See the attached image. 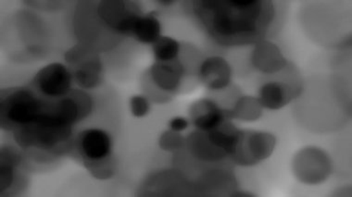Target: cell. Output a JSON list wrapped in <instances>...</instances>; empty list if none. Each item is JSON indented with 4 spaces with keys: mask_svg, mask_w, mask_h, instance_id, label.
I'll return each instance as SVG.
<instances>
[{
    "mask_svg": "<svg viewBox=\"0 0 352 197\" xmlns=\"http://www.w3.org/2000/svg\"><path fill=\"white\" fill-rule=\"evenodd\" d=\"M194 12L207 33L225 47L263 41L274 20L271 1L263 0H201Z\"/></svg>",
    "mask_w": 352,
    "mask_h": 197,
    "instance_id": "obj_1",
    "label": "cell"
},
{
    "mask_svg": "<svg viewBox=\"0 0 352 197\" xmlns=\"http://www.w3.org/2000/svg\"><path fill=\"white\" fill-rule=\"evenodd\" d=\"M73 134V126L61 122L45 106L38 118L30 124L13 130L14 139L21 148H37L56 151L68 142Z\"/></svg>",
    "mask_w": 352,
    "mask_h": 197,
    "instance_id": "obj_2",
    "label": "cell"
},
{
    "mask_svg": "<svg viewBox=\"0 0 352 197\" xmlns=\"http://www.w3.org/2000/svg\"><path fill=\"white\" fill-rule=\"evenodd\" d=\"M47 100L28 89H10L1 93L0 118L2 129L15 130L38 118L44 111Z\"/></svg>",
    "mask_w": 352,
    "mask_h": 197,
    "instance_id": "obj_3",
    "label": "cell"
},
{
    "mask_svg": "<svg viewBox=\"0 0 352 197\" xmlns=\"http://www.w3.org/2000/svg\"><path fill=\"white\" fill-rule=\"evenodd\" d=\"M276 139L269 132L241 130L230 158L240 166H254L273 154Z\"/></svg>",
    "mask_w": 352,
    "mask_h": 197,
    "instance_id": "obj_4",
    "label": "cell"
},
{
    "mask_svg": "<svg viewBox=\"0 0 352 197\" xmlns=\"http://www.w3.org/2000/svg\"><path fill=\"white\" fill-rule=\"evenodd\" d=\"M65 60L71 65L74 81L82 89H91L100 84L102 63L92 47L81 44L72 47Z\"/></svg>",
    "mask_w": 352,
    "mask_h": 197,
    "instance_id": "obj_5",
    "label": "cell"
},
{
    "mask_svg": "<svg viewBox=\"0 0 352 197\" xmlns=\"http://www.w3.org/2000/svg\"><path fill=\"white\" fill-rule=\"evenodd\" d=\"M97 13L104 25L118 34H132L138 17L142 15L134 2L105 0L98 4Z\"/></svg>",
    "mask_w": 352,
    "mask_h": 197,
    "instance_id": "obj_6",
    "label": "cell"
},
{
    "mask_svg": "<svg viewBox=\"0 0 352 197\" xmlns=\"http://www.w3.org/2000/svg\"><path fill=\"white\" fill-rule=\"evenodd\" d=\"M332 170V164L327 154L320 149H303L294 159V172L300 182L316 185L324 182Z\"/></svg>",
    "mask_w": 352,
    "mask_h": 197,
    "instance_id": "obj_7",
    "label": "cell"
},
{
    "mask_svg": "<svg viewBox=\"0 0 352 197\" xmlns=\"http://www.w3.org/2000/svg\"><path fill=\"white\" fill-rule=\"evenodd\" d=\"M73 74L63 64L54 62L45 66L36 73L34 85L45 97L58 100L71 91Z\"/></svg>",
    "mask_w": 352,
    "mask_h": 197,
    "instance_id": "obj_8",
    "label": "cell"
},
{
    "mask_svg": "<svg viewBox=\"0 0 352 197\" xmlns=\"http://www.w3.org/2000/svg\"><path fill=\"white\" fill-rule=\"evenodd\" d=\"M77 146L85 161H101L111 156V137L103 130H85L79 135Z\"/></svg>",
    "mask_w": 352,
    "mask_h": 197,
    "instance_id": "obj_9",
    "label": "cell"
},
{
    "mask_svg": "<svg viewBox=\"0 0 352 197\" xmlns=\"http://www.w3.org/2000/svg\"><path fill=\"white\" fill-rule=\"evenodd\" d=\"M152 84L164 94L173 95L179 90L185 68L179 60L155 62L149 70Z\"/></svg>",
    "mask_w": 352,
    "mask_h": 197,
    "instance_id": "obj_10",
    "label": "cell"
},
{
    "mask_svg": "<svg viewBox=\"0 0 352 197\" xmlns=\"http://www.w3.org/2000/svg\"><path fill=\"white\" fill-rule=\"evenodd\" d=\"M190 119L194 126L201 132H210L231 119L229 111H223L210 100H197L191 106Z\"/></svg>",
    "mask_w": 352,
    "mask_h": 197,
    "instance_id": "obj_11",
    "label": "cell"
},
{
    "mask_svg": "<svg viewBox=\"0 0 352 197\" xmlns=\"http://www.w3.org/2000/svg\"><path fill=\"white\" fill-rule=\"evenodd\" d=\"M199 77L208 89L217 91L230 84L232 69L225 58L214 56L202 62Z\"/></svg>",
    "mask_w": 352,
    "mask_h": 197,
    "instance_id": "obj_12",
    "label": "cell"
},
{
    "mask_svg": "<svg viewBox=\"0 0 352 197\" xmlns=\"http://www.w3.org/2000/svg\"><path fill=\"white\" fill-rule=\"evenodd\" d=\"M297 93L300 91L292 84L285 81H270L261 87L258 100L263 108L277 111L294 100Z\"/></svg>",
    "mask_w": 352,
    "mask_h": 197,
    "instance_id": "obj_13",
    "label": "cell"
},
{
    "mask_svg": "<svg viewBox=\"0 0 352 197\" xmlns=\"http://www.w3.org/2000/svg\"><path fill=\"white\" fill-rule=\"evenodd\" d=\"M252 63L258 71L271 74L284 70L287 65L278 47L265 40L256 45L252 53Z\"/></svg>",
    "mask_w": 352,
    "mask_h": 197,
    "instance_id": "obj_14",
    "label": "cell"
},
{
    "mask_svg": "<svg viewBox=\"0 0 352 197\" xmlns=\"http://www.w3.org/2000/svg\"><path fill=\"white\" fill-rule=\"evenodd\" d=\"M188 148L196 158L204 161H215L226 159L228 154L221 149L216 148L208 139L206 132H194L188 137Z\"/></svg>",
    "mask_w": 352,
    "mask_h": 197,
    "instance_id": "obj_15",
    "label": "cell"
},
{
    "mask_svg": "<svg viewBox=\"0 0 352 197\" xmlns=\"http://www.w3.org/2000/svg\"><path fill=\"white\" fill-rule=\"evenodd\" d=\"M161 23L154 13L141 15L135 21L132 34L138 42L143 44H152L161 37Z\"/></svg>",
    "mask_w": 352,
    "mask_h": 197,
    "instance_id": "obj_16",
    "label": "cell"
},
{
    "mask_svg": "<svg viewBox=\"0 0 352 197\" xmlns=\"http://www.w3.org/2000/svg\"><path fill=\"white\" fill-rule=\"evenodd\" d=\"M21 156L12 148H5L1 151V164H0V187L1 193L12 185L14 180L15 167L20 164Z\"/></svg>",
    "mask_w": 352,
    "mask_h": 197,
    "instance_id": "obj_17",
    "label": "cell"
},
{
    "mask_svg": "<svg viewBox=\"0 0 352 197\" xmlns=\"http://www.w3.org/2000/svg\"><path fill=\"white\" fill-rule=\"evenodd\" d=\"M180 44L169 36H161L153 45L154 57L156 62H170L178 60L180 52Z\"/></svg>",
    "mask_w": 352,
    "mask_h": 197,
    "instance_id": "obj_18",
    "label": "cell"
},
{
    "mask_svg": "<svg viewBox=\"0 0 352 197\" xmlns=\"http://www.w3.org/2000/svg\"><path fill=\"white\" fill-rule=\"evenodd\" d=\"M261 106L257 98L244 97L237 101L234 111H229L231 119L236 118L242 121H255L261 115Z\"/></svg>",
    "mask_w": 352,
    "mask_h": 197,
    "instance_id": "obj_19",
    "label": "cell"
},
{
    "mask_svg": "<svg viewBox=\"0 0 352 197\" xmlns=\"http://www.w3.org/2000/svg\"><path fill=\"white\" fill-rule=\"evenodd\" d=\"M85 165L98 179H108L113 174V165L109 158L97 161H85Z\"/></svg>",
    "mask_w": 352,
    "mask_h": 197,
    "instance_id": "obj_20",
    "label": "cell"
},
{
    "mask_svg": "<svg viewBox=\"0 0 352 197\" xmlns=\"http://www.w3.org/2000/svg\"><path fill=\"white\" fill-rule=\"evenodd\" d=\"M184 145V138L182 135L178 132H173L170 130V132H164L160 139V146L162 149L166 151H175Z\"/></svg>",
    "mask_w": 352,
    "mask_h": 197,
    "instance_id": "obj_21",
    "label": "cell"
},
{
    "mask_svg": "<svg viewBox=\"0 0 352 197\" xmlns=\"http://www.w3.org/2000/svg\"><path fill=\"white\" fill-rule=\"evenodd\" d=\"M131 113L133 116L137 118H142L148 113L149 106L148 100L142 95H135V97L131 98L130 101Z\"/></svg>",
    "mask_w": 352,
    "mask_h": 197,
    "instance_id": "obj_22",
    "label": "cell"
},
{
    "mask_svg": "<svg viewBox=\"0 0 352 197\" xmlns=\"http://www.w3.org/2000/svg\"><path fill=\"white\" fill-rule=\"evenodd\" d=\"M188 127V121H186V119L180 118V117L173 119L172 121H170V128L173 132H182V130H185Z\"/></svg>",
    "mask_w": 352,
    "mask_h": 197,
    "instance_id": "obj_23",
    "label": "cell"
},
{
    "mask_svg": "<svg viewBox=\"0 0 352 197\" xmlns=\"http://www.w3.org/2000/svg\"><path fill=\"white\" fill-rule=\"evenodd\" d=\"M160 2H161V4H164V5H170V4L173 3V1H160Z\"/></svg>",
    "mask_w": 352,
    "mask_h": 197,
    "instance_id": "obj_24",
    "label": "cell"
}]
</instances>
